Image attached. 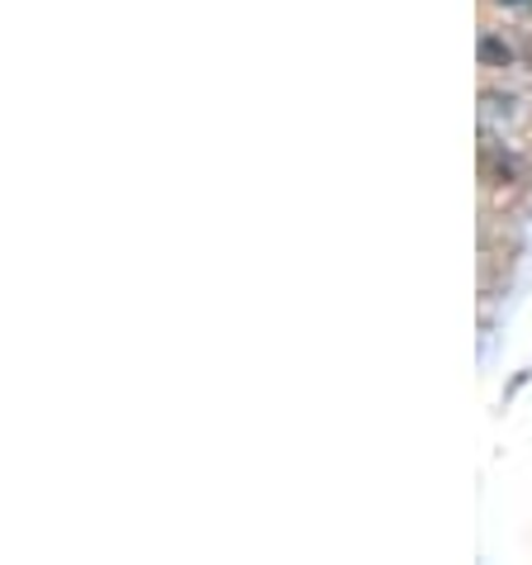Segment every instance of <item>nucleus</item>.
Segmentation results:
<instances>
[{
    "label": "nucleus",
    "instance_id": "nucleus-1",
    "mask_svg": "<svg viewBox=\"0 0 532 565\" xmlns=\"http://www.w3.org/2000/svg\"><path fill=\"white\" fill-rule=\"evenodd\" d=\"M504 14H532V0H494Z\"/></svg>",
    "mask_w": 532,
    "mask_h": 565
}]
</instances>
